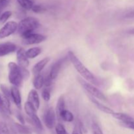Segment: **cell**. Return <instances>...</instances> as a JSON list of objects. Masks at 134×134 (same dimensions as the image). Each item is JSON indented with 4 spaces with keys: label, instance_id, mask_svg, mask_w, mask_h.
I'll use <instances>...</instances> for the list:
<instances>
[{
    "label": "cell",
    "instance_id": "cell-1",
    "mask_svg": "<svg viewBox=\"0 0 134 134\" xmlns=\"http://www.w3.org/2000/svg\"><path fill=\"white\" fill-rule=\"evenodd\" d=\"M68 58H69V60L73 65L74 68H75L76 70L81 75L82 78L85 79L86 81L94 84V85H97L98 82H97L95 76L81 62V60L76 56V55L72 51H69Z\"/></svg>",
    "mask_w": 134,
    "mask_h": 134
},
{
    "label": "cell",
    "instance_id": "cell-2",
    "mask_svg": "<svg viewBox=\"0 0 134 134\" xmlns=\"http://www.w3.org/2000/svg\"><path fill=\"white\" fill-rule=\"evenodd\" d=\"M40 26L39 20L34 17H27L18 24V32L22 37V39H24L26 37L33 34L34 30L37 29Z\"/></svg>",
    "mask_w": 134,
    "mask_h": 134
},
{
    "label": "cell",
    "instance_id": "cell-3",
    "mask_svg": "<svg viewBox=\"0 0 134 134\" xmlns=\"http://www.w3.org/2000/svg\"><path fill=\"white\" fill-rule=\"evenodd\" d=\"M8 69H9V81L13 86L20 87L22 86L23 82V77H22L21 69L18 64L14 62H9L8 64Z\"/></svg>",
    "mask_w": 134,
    "mask_h": 134
},
{
    "label": "cell",
    "instance_id": "cell-4",
    "mask_svg": "<svg viewBox=\"0 0 134 134\" xmlns=\"http://www.w3.org/2000/svg\"><path fill=\"white\" fill-rule=\"evenodd\" d=\"M79 81L80 83L82 85V87L84 88V89L88 93H89L90 95L92 96L93 97H95V98H98V99H100V100L107 101V98H106L105 96L99 89L97 88L94 85L88 83V82L85 81L82 79H79Z\"/></svg>",
    "mask_w": 134,
    "mask_h": 134
},
{
    "label": "cell",
    "instance_id": "cell-5",
    "mask_svg": "<svg viewBox=\"0 0 134 134\" xmlns=\"http://www.w3.org/2000/svg\"><path fill=\"white\" fill-rule=\"evenodd\" d=\"M18 30V24L14 21L8 22L0 30V39L7 37Z\"/></svg>",
    "mask_w": 134,
    "mask_h": 134
},
{
    "label": "cell",
    "instance_id": "cell-6",
    "mask_svg": "<svg viewBox=\"0 0 134 134\" xmlns=\"http://www.w3.org/2000/svg\"><path fill=\"white\" fill-rule=\"evenodd\" d=\"M56 113L52 107H50L46 110L44 114L43 120L45 126L48 129H52L54 127L56 126Z\"/></svg>",
    "mask_w": 134,
    "mask_h": 134
},
{
    "label": "cell",
    "instance_id": "cell-7",
    "mask_svg": "<svg viewBox=\"0 0 134 134\" xmlns=\"http://www.w3.org/2000/svg\"><path fill=\"white\" fill-rule=\"evenodd\" d=\"M46 39H47V37L45 35L33 33L27 37H26V38L23 39V43L24 44H28V45L39 44V43H42L44 41H45Z\"/></svg>",
    "mask_w": 134,
    "mask_h": 134
},
{
    "label": "cell",
    "instance_id": "cell-8",
    "mask_svg": "<svg viewBox=\"0 0 134 134\" xmlns=\"http://www.w3.org/2000/svg\"><path fill=\"white\" fill-rule=\"evenodd\" d=\"M16 59L18 62V65L20 68H26L29 65V60L26 54V51L24 48H21L17 51Z\"/></svg>",
    "mask_w": 134,
    "mask_h": 134
},
{
    "label": "cell",
    "instance_id": "cell-9",
    "mask_svg": "<svg viewBox=\"0 0 134 134\" xmlns=\"http://www.w3.org/2000/svg\"><path fill=\"white\" fill-rule=\"evenodd\" d=\"M16 51V45L13 43H1L0 44V57L6 56Z\"/></svg>",
    "mask_w": 134,
    "mask_h": 134
},
{
    "label": "cell",
    "instance_id": "cell-10",
    "mask_svg": "<svg viewBox=\"0 0 134 134\" xmlns=\"http://www.w3.org/2000/svg\"><path fill=\"white\" fill-rule=\"evenodd\" d=\"M10 93H11V98L13 101L15 105L17 108L21 109V106H22V98H21V94L20 92V90L18 87L13 86L10 88Z\"/></svg>",
    "mask_w": 134,
    "mask_h": 134
},
{
    "label": "cell",
    "instance_id": "cell-11",
    "mask_svg": "<svg viewBox=\"0 0 134 134\" xmlns=\"http://www.w3.org/2000/svg\"><path fill=\"white\" fill-rule=\"evenodd\" d=\"M30 103L34 106L36 110L39 109V106H40V99L38 92L35 89H32L29 92L27 96V101Z\"/></svg>",
    "mask_w": 134,
    "mask_h": 134
},
{
    "label": "cell",
    "instance_id": "cell-12",
    "mask_svg": "<svg viewBox=\"0 0 134 134\" xmlns=\"http://www.w3.org/2000/svg\"><path fill=\"white\" fill-rule=\"evenodd\" d=\"M64 62H65V58H62L53 64L49 73V76L52 80L55 79L58 77Z\"/></svg>",
    "mask_w": 134,
    "mask_h": 134
},
{
    "label": "cell",
    "instance_id": "cell-13",
    "mask_svg": "<svg viewBox=\"0 0 134 134\" xmlns=\"http://www.w3.org/2000/svg\"><path fill=\"white\" fill-rule=\"evenodd\" d=\"M0 111L6 115H10V100L5 98L3 95L0 94Z\"/></svg>",
    "mask_w": 134,
    "mask_h": 134
},
{
    "label": "cell",
    "instance_id": "cell-14",
    "mask_svg": "<svg viewBox=\"0 0 134 134\" xmlns=\"http://www.w3.org/2000/svg\"><path fill=\"white\" fill-rule=\"evenodd\" d=\"M88 96L89 99L91 101L92 103L98 109L102 111V112L105 113L107 114H109V115H113V114L114 113L113 110L110 109L109 107H107V106L104 105H103L102 103H101L100 102H99V101L97 100L96 99H95L92 96L88 95Z\"/></svg>",
    "mask_w": 134,
    "mask_h": 134
},
{
    "label": "cell",
    "instance_id": "cell-15",
    "mask_svg": "<svg viewBox=\"0 0 134 134\" xmlns=\"http://www.w3.org/2000/svg\"><path fill=\"white\" fill-rule=\"evenodd\" d=\"M50 60H51V58L48 57H47L44 58L43 60H41V61H39V62L37 63V64L33 67L32 73H34L35 75H37L40 74L41 71L44 69V68L47 65V64L49 62Z\"/></svg>",
    "mask_w": 134,
    "mask_h": 134
},
{
    "label": "cell",
    "instance_id": "cell-16",
    "mask_svg": "<svg viewBox=\"0 0 134 134\" xmlns=\"http://www.w3.org/2000/svg\"><path fill=\"white\" fill-rule=\"evenodd\" d=\"M65 98H64V96L62 95L60 96V98H58V100L57 105H56V114L58 118H60V115L65 110Z\"/></svg>",
    "mask_w": 134,
    "mask_h": 134
},
{
    "label": "cell",
    "instance_id": "cell-17",
    "mask_svg": "<svg viewBox=\"0 0 134 134\" xmlns=\"http://www.w3.org/2000/svg\"><path fill=\"white\" fill-rule=\"evenodd\" d=\"M113 116L117 120H120V122H126L132 121L134 120L133 117H132L130 115H127V114L122 113H115L113 114Z\"/></svg>",
    "mask_w": 134,
    "mask_h": 134
},
{
    "label": "cell",
    "instance_id": "cell-18",
    "mask_svg": "<svg viewBox=\"0 0 134 134\" xmlns=\"http://www.w3.org/2000/svg\"><path fill=\"white\" fill-rule=\"evenodd\" d=\"M41 48L39 47H33L26 51V54L28 59H34L39 56L41 53Z\"/></svg>",
    "mask_w": 134,
    "mask_h": 134
},
{
    "label": "cell",
    "instance_id": "cell-19",
    "mask_svg": "<svg viewBox=\"0 0 134 134\" xmlns=\"http://www.w3.org/2000/svg\"><path fill=\"white\" fill-rule=\"evenodd\" d=\"M44 84V78L42 75L39 74L37 75H35L33 81V85L35 90H39L43 87Z\"/></svg>",
    "mask_w": 134,
    "mask_h": 134
},
{
    "label": "cell",
    "instance_id": "cell-20",
    "mask_svg": "<svg viewBox=\"0 0 134 134\" xmlns=\"http://www.w3.org/2000/svg\"><path fill=\"white\" fill-rule=\"evenodd\" d=\"M14 126L20 134H31V130L24 124L14 123Z\"/></svg>",
    "mask_w": 134,
    "mask_h": 134
},
{
    "label": "cell",
    "instance_id": "cell-21",
    "mask_svg": "<svg viewBox=\"0 0 134 134\" xmlns=\"http://www.w3.org/2000/svg\"><path fill=\"white\" fill-rule=\"evenodd\" d=\"M60 119H61L62 120L65 122H73V120H74V116H73V113L65 109L61 113L60 116Z\"/></svg>",
    "mask_w": 134,
    "mask_h": 134
},
{
    "label": "cell",
    "instance_id": "cell-22",
    "mask_svg": "<svg viewBox=\"0 0 134 134\" xmlns=\"http://www.w3.org/2000/svg\"><path fill=\"white\" fill-rule=\"evenodd\" d=\"M24 109L25 111H26V113L27 114L29 117H31V116L36 114V109L34 107V106L31 103H30L28 102H26L25 103Z\"/></svg>",
    "mask_w": 134,
    "mask_h": 134
},
{
    "label": "cell",
    "instance_id": "cell-23",
    "mask_svg": "<svg viewBox=\"0 0 134 134\" xmlns=\"http://www.w3.org/2000/svg\"><path fill=\"white\" fill-rule=\"evenodd\" d=\"M30 119H31V122H32V124L35 126V128H37L39 130H43V125H42V123L41 122L40 119H39V116H37V113L34 115L33 116H31V117H30Z\"/></svg>",
    "mask_w": 134,
    "mask_h": 134
},
{
    "label": "cell",
    "instance_id": "cell-24",
    "mask_svg": "<svg viewBox=\"0 0 134 134\" xmlns=\"http://www.w3.org/2000/svg\"><path fill=\"white\" fill-rule=\"evenodd\" d=\"M19 5L26 10H30L34 6V3L31 0H16Z\"/></svg>",
    "mask_w": 134,
    "mask_h": 134
},
{
    "label": "cell",
    "instance_id": "cell-25",
    "mask_svg": "<svg viewBox=\"0 0 134 134\" xmlns=\"http://www.w3.org/2000/svg\"><path fill=\"white\" fill-rule=\"evenodd\" d=\"M0 88H1V92L3 93V95L5 97V98H7L10 101V99H12L11 98V93H10V89L9 90V88L5 85H0Z\"/></svg>",
    "mask_w": 134,
    "mask_h": 134
},
{
    "label": "cell",
    "instance_id": "cell-26",
    "mask_svg": "<svg viewBox=\"0 0 134 134\" xmlns=\"http://www.w3.org/2000/svg\"><path fill=\"white\" fill-rule=\"evenodd\" d=\"M12 12L7 10V11L4 12L3 13L0 15V24H4L7 22L8 19L11 16Z\"/></svg>",
    "mask_w": 134,
    "mask_h": 134
},
{
    "label": "cell",
    "instance_id": "cell-27",
    "mask_svg": "<svg viewBox=\"0 0 134 134\" xmlns=\"http://www.w3.org/2000/svg\"><path fill=\"white\" fill-rule=\"evenodd\" d=\"M55 130L56 134H68L65 127L61 124H56L55 126Z\"/></svg>",
    "mask_w": 134,
    "mask_h": 134
},
{
    "label": "cell",
    "instance_id": "cell-28",
    "mask_svg": "<svg viewBox=\"0 0 134 134\" xmlns=\"http://www.w3.org/2000/svg\"><path fill=\"white\" fill-rule=\"evenodd\" d=\"M0 134H10L7 125L3 122H0Z\"/></svg>",
    "mask_w": 134,
    "mask_h": 134
},
{
    "label": "cell",
    "instance_id": "cell-29",
    "mask_svg": "<svg viewBox=\"0 0 134 134\" xmlns=\"http://www.w3.org/2000/svg\"><path fill=\"white\" fill-rule=\"evenodd\" d=\"M42 97L45 102H48L51 99V92L48 88H44L42 91Z\"/></svg>",
    "mask_w": 134,
    "mask_h": 134
},
{
    "label": "cell",
    "instance_id": "cell-30",
    "mask_svg": "<svg viewBox=\"0 0 134 134\" xmlns=\"http://www.w3.org/2000/svg\"><path fill=\"white\" fill-rule=\"evenodd\" d=\"M92 132L94 134H103L101 128L96 123H93L92 126Z\"/></svg>",
    "mask_w": 134,
    "mask_h": 134
},
{
    "label": "cell",
    "instance_id": "cell-31",
    "mask_svg": "<svg viewBox=\"0 0 134 134\" xmlns=\"http://www.w3.org/2000/svg\"><path fill=\"white\" fill-rule=\"evenodd\" d=\"M72 134H82V126L80 122H77L75 125L74 130L73 131Z\"/></svg>",
    "mask_w": 134,
    "mask_h": 134
},
{
    "label": "cell",
    "instance_id": "cell-32",
    "mask_svg": "<svg viewBox=\"0 0 134 134\" xmlns=\"http://www.w3.org/2000/svg\"><path fill=\"white\" fill-rule=\"evenodd\" d=\"M120 125L122 126L124 128L134 130V120H132V121L126 122H120Z\"/></svg>",
    "mask_w": 134,
    "mask_h": 134
},
{
    "label": "cell",
    "instance_id": "cell-33",
    "mask_svg": "<svg viewBox=\"0 0 134 134\" xmlns=\"http://www.w3.org/2000/svg\"><path fill=\"white\" fill-rule=\"evenodd\" d=\"M31 10L35 13H42V12H43L44 10H45V9H44V8L43 7V6H41V5H34Z\"/></svg>",
    "mask_w": 134,
    "mask_h": 134
},
{
    "label": "cell",
    "instance_id": "cell-34",
    "mask_svg": "<svg viewBox=\"0 0 134 134\" xmlns=\"http://www.w3.org/2000/svg\"><path fill=\"white\" fill-rule=\"evenodd\" d=\"M21 69V73H22V77H23L24 79H27L30 77V72L27 70V68H20Z\"/></svg>",
    "mask_w": 134,
    "mask_h": 134
},
{
    "label": "cell",
    "instance_id": "cell-35",
    "mask_svg": "<svg viewBox=\"0 0 134 134\" xmlns=\"http://www.w3.org/2000/svg\"><path fill=\"white\" fill-rule=\"evenodd\" d=\"M52 79L51 78V77L49 76V75H48L47 76L45 79H44V85H45L46 87L47 88V87H49V86H51V85H52Z\"/></svg>",
    "mask_w": 134,
    "mask_h": 134
},
{
    "label": "cell",
    "instance_id": "cell-36",
    "mask_svg": "<svg viewBox=\"0 0 134 134\" xmlns=\"http://www.w3.org/2000/svg\"><path fill=\"white\" fill-rule=\"evenodd\" d=\"M9 0H6V1H2V0H0V13L9 4Z\"/></svg>",
    "mask_w": 134,
    "mask_h": 134
},
{
    "label": "cell",
    "instance_id": "cell-37",
    "mask_svg": "<svg viewBox=\"0 0 134 134\" xmlns=\"http://www.w3.org/2000/svg\"><path fill=\"white\" fill-rule=\"evenodd\" d=\"M16 119H18V121L20 122V123L22 124H25V120L24 119L23 116L22 115V114L20 113L19 112H17L16 114Z\"/></svg>",
    "mask_w": 134,
    "mask_h": 134
},
{
    "label": "cell",
    "instance_id": "cell-38",
    "mask_svg": "<svg viewBox=\"0 0 134 134\" xmlns=\"http://www.w3.org/2000/svg\"><path fill=\"white\" fill-rule=\"evenodd\" d=\"M128 33H129V34H133V35H134V28L130 30V31H128Z\"/></svg>",
    "mask_w": 134,
    "mask_h": 134
},
{
    "label": "cell",
    "instance_id": "cell-39",
    "mask_svg": "<svg viewBox=\"0 0 134 134\" xmlns=\"http://www.w3.org/2000/svg\"><path fill=\"white\" fill-rule=\"evenodd\" d=\"M2 1H6V0H2Z\"/></svg>",
    "mask_w": 134,
    "mask_h": 134
}]
</instances>
